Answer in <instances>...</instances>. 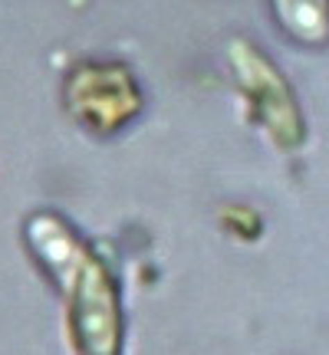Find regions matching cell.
Instances as JSON below:
<instances>
[{
  "instance_id": "1",
  "label": "cell",
  "mask_w": 329,
  "mask_h": 355,
  "mask_svg": "<svg viewBox=\"0 0 329 355\" xmlns=\"http://www.w3.org/2000/svg\"><path fill=\"white\" fill-rule=\"evenodd\" d=\"M273 10L290 37L303 43L329 40V0H273Z\"/></svg>"
}]
</instances>
